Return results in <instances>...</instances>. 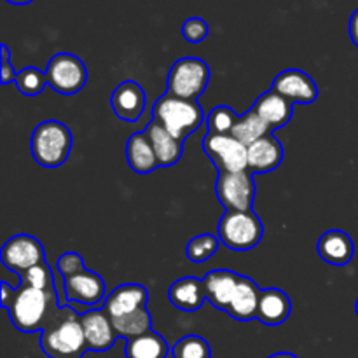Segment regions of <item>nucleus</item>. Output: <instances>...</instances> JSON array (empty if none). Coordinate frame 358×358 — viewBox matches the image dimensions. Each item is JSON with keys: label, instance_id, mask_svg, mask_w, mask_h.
Masks as SVG:
<instances>
[{"label": "nucleus", "instance_id": "f257e3e1", "mask_svg": "<svg viewBox=\"0 0 358 358\" xmlns=\"http://www.w3.org/2000/svg\"><path fill=\"white\" fill-rule=\"evenodd\" d=\"M3 310L9 311L10 322L21 332L44 331L62 311L56 289H37L20 283Z\"/></svg>", "mask_w": 358, "mask_h": 358}, {"label": "nucleus", "instance_id": "f03ea898", "mask_svg": "<svg viewBox=\"0 0 358 358\" xmlns=\"http://www.w3.org/2000/svg\"><path fill=\"white\" fill-rule=\"evenodd\" d=\"M41 348L49 358H83L87 352L80 315L62 308L55 320L42 331Z\"/></svg>", "mask_w": 358, "mask_h": 358}, {"label": "nucleus", "instance_id": "7ed1b4c3", "mask_svg": "<svg viewBox=\"0 0 358 358\" xmlns=\"http://www.w3.org/2000/svg\"><path fill=\"white\" fill-rule=\"evenodd\" d=\"M152 119L168 129L175 138L184 142L203 124L205 112L198 100H184L166 93L154 103Z\"/></svg>", "mask_w": 358, "mask_h": 358}, {"label": "nucleus", "instance_id": "20e7f679", "mask_svg": "<svg viewBox=\"0 0 358 358\" xmlns=\"http://www.w3.org/2000/svg\"><path fill=\"white\" fill-rule=\"evenodd\" d=\"M31 156L41 166L58 168L69 159L72 150V133L63 122L44 121L35 128L30 140Z\"/></svg>", "mask_w": 358, "mask_h": 358}, {"label": "nucleus", "instance_id": "39448f33", "mask_svg": "<svg viewBox=\"0 0 358 358\" xmlns=\"http://www.w3.org/2000/svg\"><path fill=\"white\" fill-rule=\"evenodd\" d=\"M264 234V226L254 210L226 212L219 222V240L234 252H248L257 247Z\"/></svg>", "mask_w": 358, "mask_h": 358}, {"label": "nucleus", "instance_id": "423d86ee", "mask_svg": "<svg viewBox=\"0 0 358 358\" xmlns=\"http://www.w3.org/2000/svg\"><path fill=\"white\" fill-rule=\"evenodd\" d=\"M210 80V66L199 58H180L166 79V93L184 100H198Z\"/></svg>", "mask_w": 358, "mask_h": 358}, {"label": "nucleus", "instance_id": "0eeeda50", "mask_svg": "<svg viewBox=\"0 0 358 358\" xmlns=\"http://www.w3.org/2000/svg\"><path fill=\"white\" fill-rule=\"evenodd\" d=\"M203 150L219 173H236L248 170V147L233 135L206 133Z\"/></svg>", "mask_w": 358, "mask_h": 358}, {"label": "nucleus", "instance_id": "6e6552de", "mask_svg": "<svg viewBox=\"0 0 358 358\" xmlns=\"http://www.w3.org/2000/svg\"><path fill=\"white\" fill-rule=\"evenodd\" d=\"M48 86L59 94H76L86 86L87 69L80 58L70 52H58L45 66Z\"/></svg>", "mask_w": 358, "mask_h": 358}, {"label": "nucleus", "instance_id": "1a4fd4ad", "mask_svg": "<svg viewBox=\"0 0 358 358\" xmlns=\"http://www.w3.org/2000/svg\"><path fill=\"white\" fill-rule=\"evenodd\" d=\"M215 191L226 212H245L254 206L255 184L248 170L236 171V173H219Z\"/></svg>", "mask_w": 358, "mask_h": 358}, {"label": "nucleus", "instance_id": "9d476101", "mask_svg": "<svg viewBox=\"0 0 358 358\" xmlns=\"http://www.w3.org/2000/svg\"><path fill=\"white\" fill-rule=\"evenodd\" d=\"M0 259L9 271L21 276L28 269L45 262V250L37 238L30 234H16L6 241L0 250Z\"/></svg>", "mask_w": 358, "mask_h": 358}, {"label": "nucleus", "instance_id": "9b49d317", "mask_svg": "<svg viewBox=\"0 0 358 358\" xmlns=\"http://www.w3.org/2000/svg\"><path fill=\"white\" fill-rule=\"evenodd\" d=\"M66 303L94 310L105 297V282L98 273L84 268L83 271L65 278Z\"/></svg>", "mask_w": 358, "mask_h": 358}, {"label": "nucleus", "instance_id": "f8f14e48", "mask_svg": "<svg viewBox=\"0 0 358 358\" xmlns=\"http://www.w3.org/2000/svg\"><path fill=\"white\" fill-rule=\"evenodd\" d=\"M273 91L282 94L290 103H313L318 96V87L313 77L297 69L283 70L273 80Z\"/></svg>", "mask_w": 358, "mask_h": 358}, {"label": "nucleus", "instance_id": "ddd939ff", "mask_svg": "<svg viewBox=\"0 0 358 358\" xmlns=\"http://www.w3.org/2000/svg\"><path fill=\"white\" fill-rule=\"evenodd\" d=\"M83 322L84 336H86L87 348L91 352H107L117 341V332H115L112 318L105 313V310H87L80 315Z\"/></svg>", "mask_w": 358, "mask_h": 358}, {"label": "nucleus", "instance_id": "4468645a", "mask_svg": "<svg viewBox=\"0 0 358 358\" xmlns=\"http://www.w3.org/2000/svg\"><path fill=\"white\" fill-rule=\"evenodd\" d=\"M145 91L135 80H124L114 90L110 105L121 121L136 122L145 110Z\"/></svg>", "mask_w": 358, "mask_h": 358}, {"label": "nucleus", "instance_id": "2eb2a0df", "mask_svg": "<svg viewBox=\"0 0 358 358\" xmlns=\"http://www.w3.org/2000/svg\"><path fill=\"white\" fill-rule=\"evenodd\" d=\"M147 301H149V292L145 287L138 283H124L105 297L103 310L110 318H119L140 308H145Z\"/></svg>", "mask_w": 358, "mask_h": 358}, {"label": "nucleus", "instance_id": "dca6fc26", "mask_svg": "<svg viewBox=\"0 0 358 358\" xmlns=\"http://www.w3.org/2000/svg\"><path fill=\"white\" fill-rule=\"evenodd\" d=\"M241 275L229 271V269H215V271L206 273L203 278V285H205L206 299L215 306L217 310L227 311L231 299H233L234 292L238 289Z\"/></svg>", "mask_w": 358, "mask_h": 358}, {"label": "nucleus", "instance_id": "f3484780", "mask_svg": "<svg viewBox=\"0 0 358 358\" xmlns=\"http://www.w3.org/2000/svg\"><path fill=\"white\" fill-rule=\"evenodd\" d=\"M283 161V145L273 133L262 136L248 145V171L250 173H269L276 170Z\"/></svg>", "mask_w": 358, "mask_h": 358}, {"label": "nucleus", "instance_id": "a211bd4d", "mask_svg": "<svg viewBox=\"0 0 358 358\" xmlns=\"http://www.w3.org/2000/svg\"><path fill=\"white\" fill-rule=\"evenodd\" d=\"M252 110H255V114L266 122L271 133L275 129L287 126L292 119V103L273 90L261 94L254 107H252Z\"/></svg>", "mask_w": 358, "mask_h": 358}, {"label": "nucleus", "instance_id": "6ab92c4d", "mask_svg": "<svg viewBox=\"0 0 358 358\" xmlns=\"http://www.w3.org/2000/svg\"><path fill=\"white\" fill-rule=\"evenodd\" d=\"M317 252L327 264L346 266L355 255V245L345 231L332 229L322 234L317 243Z\"/></svg>", "mask_w": 358, "mask_h": 358}, {"label": "nucleus", "instance_id": "aec40b11", "mask_svg": "<svg viewBox=\"0 0 358 358\" xmlns=\"http://www.w3.org/2000/svg\"><path fill=\"white\" fill-rule=\"evenodd\" d=\"M261 294L262 290L259 289L254 280L247 278V276H241L236 292H234L226 313H229L234 320L240 322L255 320L257 318Z\"/></svg>", "mask_w": 358, "mask_h": 358}, {"label": "nucleus", "instance_id": "412c9836", "mask_svg": "<svg viewBox=\"0 0 358 358\" xmlns=\"http://www.w3.org/2000/svg\"><path fill=\"white\" fill-rule=\"evenodd\" d=\"M147 138L152 143V149L156 152L157 161H159L161 168H170L177 163L182 157V150H184V142L175 138L168 129L157 121H150L145 128Z\"/></svg>", "mask_w": 358, "mask_h": 358}, {"label": "nucleus", "instance_id": "4be33fe9", "mask_svg": "<svg viewBox=\"0 0 358 358\" xmlns=\"http://www.w3.org/2000/svg\"><path fill=\"white\" fill-rule=\"evenodd\" d=\"M292 304L289 296L280 289H266L262 290L261 301H259L257 320L264 325L275 327L282 325L290 317Z\"/></svg>", "mask_w": 358, "mask_h": 358}, {"label": "nucleus", "instance_id": "5701e85b", "mask_svg": "<svg viewBox=\"0 0 358 358\" xmlns=\"http://www.w3.org/2000/svg\"><path fill=\"white\" fill-rule=\"evenodd\" d=\"M168 297L177 310L189 311V313L198 311L203 301L206 299L203 280L194 278V276H185V278L177 280L168 290Z\"/></svg>", "mask_w": 358, "mask_h": 358}, {"label": "nucleus", "instance_id": "b1692460", "mask_svg": "<svg viewBox=\"0 0 358 358\" xmlns=\"http://www.w3.org/2000/svg\"><path fill=\"white\" fill-rule=\"evenodd\" d=\"M126 157H128L131 170L140 175L152 173L156 168H161L156 152L152 149V143L147 138L145 131L133 133L129 136L128 143H126Z\"/></svg>", "mask_w": 358, "mask_h": 358}, {"label": "nucleus", "instance_id": "393cba45", "mask_svg": "<svg viewBox=\"0 0 358 358\" xmlns=\"http://www.w3.org/2000/svg\"><path fill=\"white\" fill-rule=\"evenodd\" d=\"M126 358H166L168 345L164 338L157 332L149 331L126 341Z\"/></svg>", "mask_w": 358, "mask_h": 358}, {"label": "nucleus", "instance_id": "a878e982", "mask_svg": "<svg viewBox=\"0 0 358 358\" xmlns=\"http://www.w3.org/2000/svg\"><path fill=\"white\" fill-rule=\"evenodd\" d=\"M112 324H114V329L119 338H124L126 341L152 331L150 329L152 320H150V313L147 310V306L140 308V310L133 311V313L124 315V317L112 318Z\"/></svg>", "mask_w": 358, "mask_h": 358}, {"label": "nucleus", "instance_id": "bb28decb", "mask_svg": "<svg viewBox=\"0 0 358 358\" xmlns=\"http://www.w3.org/2000/svg\"><path fill=\"white\" fill-rule=\"evenodd\" d=\"M269 133H271V129H269L268 126H266V122L255 114V110H248L247 114L238 117L231 135L248 147L254 142H257L259 138H262V136L269 135Z\"/></svg>", "mask_w": 358, "mask_h": 358}, {"label": "nucleus", "instance_id": "cd10ccee", "mask_svg": "<svg viewBox=\"0 0 358 358\" xmlns=\"http://www.w3.org/2000/svg\"><path fill=\"white\" fill-rule=\"evenodd\" d=\"M173 358H212L210 345L199 336H185L171 348Z\"/></svg>", "mask_w": 358, "mask_h": 358}, {"label": "nucleus", "instance_id": "c85d7f7f", "mask_svg": "<svg viewBox=\"0 0 358 358\" xmlns=\"http://www.w3.org/2000/svg\"><path fill=\"white\" fill-rule=\"evenodd\" d=\"M14 83H16L17 91L21 94H24V96H37L48 86V77H45V72H42V70L35 69V66H28V69L17 72Z\"/></svg>", "mask_w": 358, "mask_h": 358}, {"label": "nucleus", "instance_id": "c756f323", "mask_svg": "<svg viewBox=\"0 0 358 358\" xmlns=\"http://www.w3.org/2000/svg\"><path fill=\"white\" fill-rule=\"evenodd\" d=\"M219 250V238L213 234H199L187 243L185 254L191 262H205Z\"/></svg>", "mask_w": 358, "mask_h": 358}, {"label": "nucleus", "instance_id": "7c9ffc66", "mask_svg": "<svg viewBox=\"0 0 358 358\" xmlns=\"http://www.w3.org/2000/svg\"><path fill=\"white\" fill-rule=\"evenodd\" d=\"M238 121L236 112L226 105H219L210 112L208 119H206V126H208V133H215V135H231L234 124Z\"/></svg>", "mask_w": 358, "mask_h": 358}, {"label": "nucleus", "instance_id": "2f4dec72", "mask_svg": "<svg viewBox=\"0 0 358 358\" xmlns=\"http://www.w3.org/2000/svg\"><path fill=\"white\" fill-rule=\"evenodd\" d=\"M20 283H27V285L37 287V289H55L52 271L45 262H42V264L35 266V268L23 273V275L20 276Z\"/></svg>", "mask_w": 358, "mask_h": 358}, {"label": "nucleus", "instance_id": "473e14b6", "mask_svg": "<svg viewBox=\"0 0 358 358\" xmlns=\"http://www.w3.org/2000/svg\"><path fill=\"white\" fill-rule=\"evenodd\" d=\"M182 35L191 44H199L208 35V23L201 17H189L184 24H182Z\"/></svg>", "mask_w": 358, "mask_h": 358}, {"label": "nucleus", "instance_id": "72a5a7b5", "mask_svg": "<svg viewBox=\"0 0 358 358\" xmlns=\"http://www.w3.org/2000/svg\"><path fill=\"white\" fill-rule=\"evenodd\" d=\"M84 268H86L84 266V259L77 252H66V254H63L58 259V271L62 273L63 278H69V276L83 271Z\"/></svg>", "mask_w": 358, "mask_h": 358}, {"label": "nucleus", "instance_id": "f704fd0d", "mask_svg": "<svg viewBox=\"0 0 358 358\" xmlns=\"http://www.w3.org/2000/svg\"><path fill=\"white\" fill-rule=\"evenodd\" d=\"M0 76H2V84H9L16 80L17 72L10 66V52L6 44H2V69H0Z\"/></svg>", "mask_w": 358, "mask_h": 358}, {"label": "nucleus", "instance_id": "c9c22d12", "mask_svg": "<svg viewBox=\"0 0 358 358\" xmlns=\"http://www.w3.org/2000/svg\"><path fill=\"white\" fill-rule=\"evenodd\" d=\"M350 37H352L353 44L358 48V9L350 17Z\"/></svg>", "mask_w": 358, "mask_h": 358}, {"label": "nucleus", "instance_id": "e433bc0d", "mask_svg": "<svg viewBox=\"0 0 358 358\" xmlns=\"http://www.w3.org/2000/svg\"><path fill=\"white\" fill-rule=\"evenodd\" d=\"M13 292H14V289H10V287L3 282L2 283V308L7 306V303H9L10 297H13Z\"/></svg>", "mask_w": 358, "mask_h": 358}, {"label": "nucleus", "instance_id": "4c0bfd02", "mask_svg": "<svg viewBox=\"0 0 358 358\" xmlns=\"http://www.w3.org/2000/svg\"><path fill=\"white\" fill-rule=\"evenodd\" d=\"M269 358H297V357L294 355V353H285V352H282V353H275V355H271Z\"/></svg>", "mask_w": 358, "mask_h": 358}, {"label": "nucleus", "instance_id": "58836bf2", "mask_svg": "<svg viewBox=\"0 0 358 358\" xmlns=\"http://www.w3.org/2000/svg\"><path fill=\"white\" fill-rule=\"evenodd\" d=\"M6 2H9V3H14V6H24V3H30V2H34V0H6Z\"/></svg>", "mask_w": 358, "mask_h": 358}, {"label": "nucleus", "instance_id": "ea45409f", "mask_svg": "<svg viewBox=\"0 0 358 358\" xmlns=\"http://www.w3.org/2000/svg\"><path fill=\"white\" fill-rule=\"evenodd\" d=\"M355 311H357V315H358V299H357V304H355Z\"/></svg>", "mask_w": 358, "mask_h": 358}]
</instances>
